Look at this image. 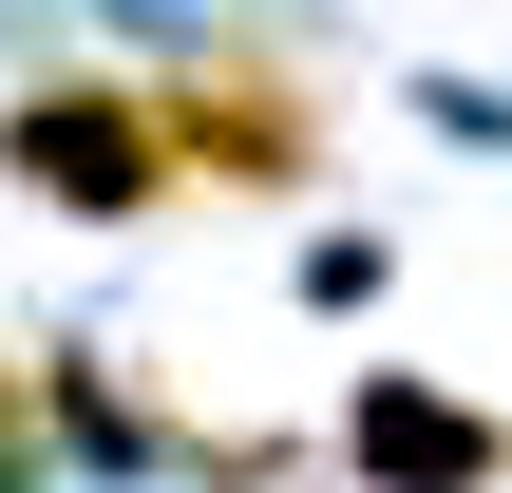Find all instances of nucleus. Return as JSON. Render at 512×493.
<instances>
[{"instance_id": "f257e3e1", "label": "nucleus", "mask_w": 512, "mask_h": 493, "mask_svg": "<svg viewBox=\"0 0 512 493\" xmlns=\"http://www.w3.org/2000/svg\"><path fill=\"white\" fill-rule=\"evenodd\" d=\"M152 95V133H171V171H209V190H285L304 152H323V95L266 57V38H190L171 76H133Z\"/></svg>"}, {"instance_id": "f03ea898", "label": "nucleus", "mask_w": 512, "mask_h": 493, "mask_svg": "<svg viewBox=\"0 0 512 493\" xmlns=\"http://www.w3.org/2000/svg\"><path fill=\"white\" fill-rule=\"evenodd\" d=\"M0 171H19V190H57L76 228L171 209V133H152V95H133V76H57V95H19V114H0Z\"/></svg>"}, {"instance_id": "7ed1b4c3", "label": "nucleus", "mask_w": 512, "mask_h": 493, "mask_svg": "<svg viewBox=\"0 0 512 493\" xmlns=\"http://www.w3.org/2000/svg\"><path fill=\"white\" fill-rule=\"evenodd\" d=\"M342 456H361V493H494V418L475 399H437V380H361L342 399Z\"/></svg>"}, {"instance_id": "20e7f679", "label": "nucleus", "mask_w": 512, "mask_h": 493, "mask_svg": "<svg viewBox=\"0 0 512 493\" xmlns=\"http://www.w3.org/2000/svg\"><path fill=\"white\" fill-rule=\"evenodd\" d=\"M57 475V437H38V361H0V493Z\"/></svg>"}]
</instances>
